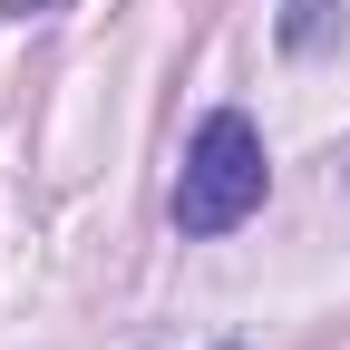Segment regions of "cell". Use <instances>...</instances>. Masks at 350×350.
<instances>
[{"label":"cell","mask_w":350,"mask_h":350,"mask_svg":"<svg viewBox=\"0 0 350 350\" xmlns=\"http://www.w3.org/2000/svg\"><path fill=\"white\" fill-rule=\"evenodd\" d=\"M262 204V137L243 107H214L185 146V175H175V224L185 234H234Z\"/></svg>","instance_id":"obj_1"},{"label":"cell","mask_w":350,"mask_h":350,"mask_svg":"<svg viewBox=\"0 0 350 350\" xmlns=\"http://www.w3.org/2000/svg\"><path fill=\"white\" fill-rule=\"evenodd\" d=\"M321 29H331V0H292V10H282V39H292V49H321Z\"/></svg>","instance_id":"obj_2"}]
</instances>
